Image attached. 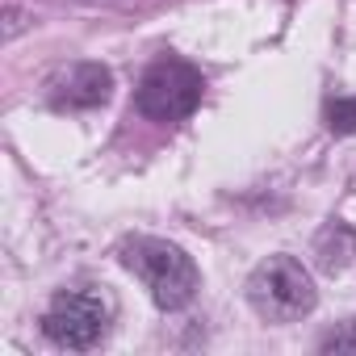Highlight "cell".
Instances as JSON below:
<instances>
[{"label": "cell", "instance_id": "obj_1", "mask_svg": "<svg viewBox=\"0 0 356 356\" xmlns=\"http://www.w3.org/2000/svg\"><path fill=\"white\" fill-rule=\"evenodd\" d=\"M122 264L151 289L159 310H181L197 293V264L168 239H130L122 243Z\"/></svg>", "mask_w": 356, "mask_h": 356}, {"label": "cell", "instance_id": "obj_2", "mask_svg": "<svg viewBox=\"0 0 356 356\" xmlns=\"http://www.w3.org/2000/svg\"><path fill=\"white\" fill-rule=\"evenodd\" d=\"M248 302L268 323H293V318H302V314L314 310L318 293H314V281L302 268V260H293V256H268L248 277Z\"/></svg>", "mask_w": 356, "mask_h": 356}, {"label": "cell", "instance_id": "obj_3", "mask_svg": "<svg viewBox=\"0 0 356 356\" xmlns=\"http://www.w3.org/2000/svg\"><path fill=\"white\" fill-rule=\"evenodd\" d=\"M206 80L185 59H159L138 80V113L151 122H181L202 105Z\"/></svg>", "mask_w": 356, "mask_h": 356}, {"label": "cell", "instance_id": "obj_4", "mask_svg": "<svg viewBox=\"0 0 356 356\" xmlns=\"http://www.w3.org/2000/svg\"><path fill=\"white\" fill-rule=\"evenodd\" d=\"M42 331L51 343L72 348V352H88L105 339L109 331V302L92 289H67L59 293L47 314H42Z\"/></svg>", "mask_w": 356, "mask_h": 356}, {"label": "cell", "instance_id": "obj_5", "mask_svg": "<svg viewBox=\"0 0 356 356\" xmlns=\"http://www.w3.org/2000/svg\"><path fill=\"white\" fill-rule=\"evenodd\" d=\"M113 76L101 63H76L51 80V105L55 109H92L109 97Z\"/></svg>", "mask_w": 356, "mask_h": 356}, {"label": "cell", "instance_id": "obj_6", "mask_svg": "<svg viewBox=\"0 0 356 356\" xmlns=\"http://www.w3.org/2000/svg\"><path fill=\"white\" fill-rule=\"evenodd\" d=\"M314 252H318V264H323V268H343V264L356 256V235H352L343 222H331V227L318 235Z\"/></svg>", "mask_w": 356, "mask_h": 356}, {"label": "cell", "instance_id": "obj_7", "mask_svg": "<svg viewBox=\"0 0 356 356\" xmlns=\"http://www.w3.org/2000/svg\"><path fill=\"white\" fill-rule=\"evenodd\" d=\"M327 126L335 134H352L356 130V97H335L327 105Z\"/></svg>", "mask_w": 356, "mask_h": 356}, {"label": "cell", "instance_id": "obj_8", "mask_svg": "<svg viewBox=\"0 0 356 356\" xmlns=\"http://www.w3.org/2000/svg\"><path fill=\"white\" fill-rule=\"evenodd\" d=\"M348 348H356V327H339L323 339V352H348Z\"/></svg>", "mask_w": 356, "mask_h": 356}, {"label": "cell", "instance_id": "obj_9", "mask_svg": "<svg viewBox=\"0 0 356 356\" xmlns=\"http://www.w3.org/2000/svg\"><path fill=\"white\" fill-rule=\"evenodd\" d=\"M76 5H105V9H130V5H155V0H76Z\"/></svg>", "mask_w": 356, "mask_h": 356}, {"label": "cell", "instance_id": "obj_10", "mask_svg": "<svg viewBox=\"0 0 356 356\" xmlns=\"http://www.w3.org/2000/svg\"><path fill=\"white\" fill-rule=\"evenodd\" d=\"M5 17H9V26H5V38H17V30L26 26V22H22V13H17V5H9V13H5Z\"/></svg>", "mask_w": 356, "mask_h": 356}]
</instances>
